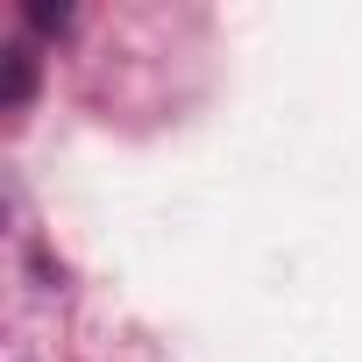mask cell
Segmentation results:
<instances>
[{"label":"cell","instance_id":"1","mask_svg":"<svg viewBox=\"0 0 362 362\" xmlns=\"http://www.w3.org/2000/svg\"><path fill=\"white\" fill-rule=\"evenodd\" d=\"M36 93V57L29 50H8V78H0V107H29Z\"/></svg>","mask_w":362,"mask_h":362},{"label":"cell","instance_id":"2","mask_svg":"<svg viewBox=\"0 0 362 362\" xmlns=\"http://www.w3.org/2000/svg\"><path fill=\"white\" fill-rule=\"evenodd\" d=\"M29 22H36V29H64V8H50V0H29Z\"/></svg>","mask_w":362,"mask_h":362}]
</instances>
